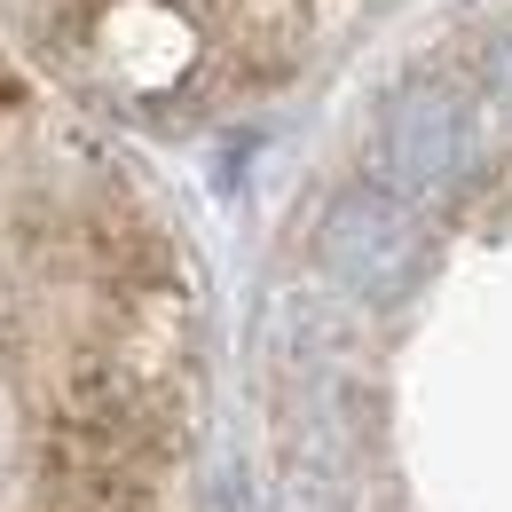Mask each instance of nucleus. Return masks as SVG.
I'll use <instances>...</instances> for the list:
<instances>
[{"label":"nucleus","mask_w":512,"mask_h":512,"mask_svg":"<svg viewBox=\"0 0 512 512\" xmlns=\"http://www.w3.org/2000/svg\"><path fill=\"white\" fill-rule=\"evenodd\" d=\"M40 8H48V16H79L87 0H40Z\"/></svg>","instance_id":"obj_4"},{"label":"nucleus","mask_w":512,"mask_h":512,"mask_svg":"<svg viewBox=\"0 0 512 512\" xmlns=\"http://www.w3.org/2000/svg\"><path fill=\"white\" fill-rule=\"evenodd\" d=\"M481 87H489L497 103H512V16L481 40Z\"/></svg>","instance_id":"obj_3"},{"label":"nucleus","mask_w":512,"mask_h":512,"mask_svg":"<svg viewBox=\"0 0 512 512\" xmlns=\"http://www.w3.org/2000/svg\"><path fill=\"white\" fill-rule=\"evenodd\" d=\"M473 158V111L449 79H402L379 103V127H371V182L394 190L402 205L418 197H442Z\"/></svg>","instance_id":"obj_1"},{"label":"nucleus","mask_w":512,"mask_h":512,"mask_svg":"<svg viewBox=\"0 0 512 512\" xmlns=\"http://www.w3.org/2000/svg\"><path fill=\"white\" fill-rule=\"evenodd\" d=\"M418 260H426V229L379 182L339 190L316 213V268L355 300H402L418 284Z\"/></svg>","instance_id":"obj_2"}]
</instances>
